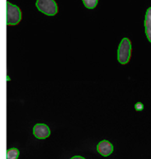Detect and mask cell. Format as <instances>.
<instances>
[{"label": "cell", "instance_id": "1", "mask_svg": "<svg viewBox=\"0 0 151 159\" xmlns=\"http://www.w3.org/2000/svg\"><path fill=\"white\" fill-rule=\"evenodd\" d=\"M132 53V43L127 37L121 40L118 48V61L121 65L129 63Z\"/></svg>", "mask_w": 151, "mask_h": 159}, {"label": "cell", "instance_id": "2", "mask_svg": "<svg viewBox=\"0 0 151 159\" xmlns=\"http://www.w3.org/2000/svg\"><path fill=\"white\" fill-rule=\"evenodd\" d=\"M22 19V12L20 8L16 5L6 2V24L8 26L17 25Z\"/></svg>", "mask_w": 151, "mask_h": 159}, {"label": "cell", "instance_id": "3", "mask_svg": "<svg viewBox=\"0 0 151 159\" xmlns=\"http://www.w3.org/2000/svg\"><path fill=\"white\" fill-rule=\"evenodd\" d=\"M36 6L40 12L47 16H54L58 12V6L54 0H37Z\"/></svg>", "mask_w": 151, "mask_h": 159}, {"label": "cell", "instance_id": "4", "mask_svg": "<svg viewBox=\"0 0 151 159\" xmlns=\"http://www.w3.org/2000/svg\"><path fill=\"white\" fill-rule=\"evenodd\" d=\"M33 134L37 139H46L50 136L51 131L46 124H37L33 128Z\"/></svg>", "mask_w": 151, "mask_h": 159}, {"label": "cell", "instance_id": "5", "mask_svg": "<svg viewBox=\"0 0 151 159\" xmlns=\"http://www.w3.org/2000/svg\"><path fill=\"white\" fill-rule=\"evenodd\" d=\"M97 150L99 152L100 155L104 157H107L113 152L114 147L111 143L109 142L107 140H104L99 142L97 146Z\"/></svg>", "mask_w": 151, "mask_h": 159}, {"label": "cell", "instance_id": "6", "mask_svg": "<svg viewBox=\"0 0 151 159\" xmlns=\"http://www.w3.org/2000/svg\"><path fill=\"white\" fill-rule=\"evenodd\" d=\"M145 33L147 37L148 40L151 43V7L146 10L144 20Z\"/></svg>", "mask_w": 151, "mask_h": 159}, {"label": "cell", "instance_id": "7", "mask_svg": "<svg viewBox=\"0 0 151 159\" xmlns=\"http://www.w3.org/2000/svg\"><path fill=\"white\" fill-rule=\"evenodd\" d=\"M20 155V152L17 148H12L6 152V159H17Z\"/></svg>", "mask_w": 151, "mask_h": 159}, {"label": "cell", "instance_id": "8", "mask_svg": "<svg viewBox=\"0 0 151 159\" xmlns=\"http://www.w3.org/2000/svg\"><path fill=\"white\" fill-rule=\"evenodd\" d=\"M84 6L87 8V9H94L97 6L98 2V0H83Z\"/></svg>", "mask_w": 151, "mask_h": 159}, {"label": "cell", "instance_id": "9", "mask_svg": "<svg viewBox=\"0 0 151 159\" xmlns=\"http://www.w3.org/2000/svg\"><path fill=\"white\" fill-rule=\"evenodd\" d=\"M143 108H144V106H143V104L142 103V102H138L135 103V109L136 111H142V110H143Z\"/></svg>", "mask_w": 151, "mask_h": 159}, {"label": "cell", "instance_id": "10", "mask_svg": "<svg viewBox=\"0 0 151 159\" xmlns=\"http://www.w3.org/2000/svg\"><path fill=\"white\" fill-rule=\"evenodd\" d=\"M71 159H85V158H83V157L81 156H74L73 157V158H71Z\"/></svg>", "mask_w": 151, "mask_h": 159}]
</instances>
